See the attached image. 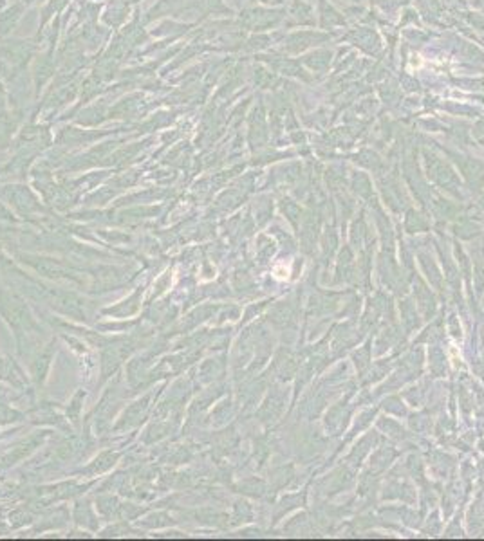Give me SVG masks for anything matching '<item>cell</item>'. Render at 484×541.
<instances>
[{"label": "cell", "mask_w": 484, "mask_h": 541, "mask_svg": "<svg viewBox=\"0 0 484 541\" xmlns=\"http://www.w3.org/2000/svg\"><path fill=\"white\" fill-rule=\"evenodd\" d=\"M275 276L279 278V280H287L289 278V267H285V265L275 267Z\"/></svg>", "instance_id": "obj_1"}, {"label": "cell", "mask_w": 484, "mask_h": 541, "mask_svg": "<svg viewBox=\"0 0 484 541\" xmlns=\"http://www.w3.org/2000/svg\"><path fill=\"white\" fill-rule=\"evenodd\" d=\"M450 352H452V365H454V368H457V361H461V355H459V357L455 355V354H457V350H455V348H452Z\"/></svg>", "instance_id": "obj_2"}]
</instances>
